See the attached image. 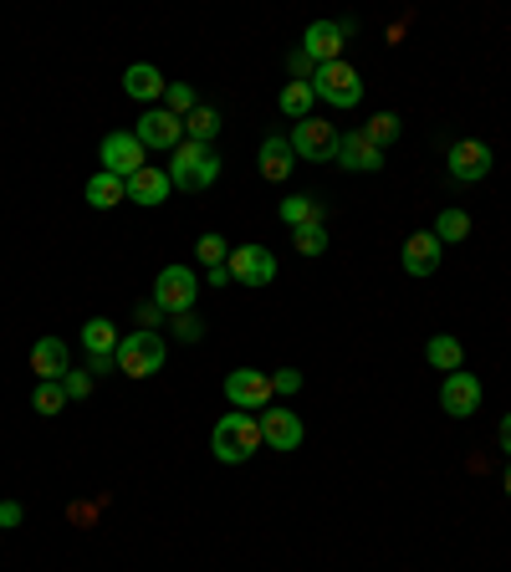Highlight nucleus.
Wrapping results in <instances>:
<instances>
[{"label": "nucleus", "mask_w": 511, "mask_h": 572, "mask_svg": "<svg viewBox=\"0 0 511 572\" xmlns=\"http://www.w3.org/2000/svg\"><path fill=\"white\" fill-rule=\"evenodd\" d=\"M266 439H261V420L256 414H246V409H230V414H221L215 420V430H210V450H215V460L221 465H246L256 450H261Z\"/></svg>", "instance_id": "f257e3e1"}, {"label": "nucleus", "mask_w": 511, "mask_h": 572, "mask_svg": "<svg viewBox=\"0 0 511 572\" xmlns=\"http://www.w3.org/2000/svg\"><path fill=\"white\" fill-rule=\"evenodd\" d=\"M221 179V153L210 149V144H179L174 149V164H170V185L185 189V195H200V189H210Z\"/></svg>", "instance_id": "f03ea898"}, {"label": "nucleus", "mask_w": 511, "mask_h": 572, "mask_svg": "<svg viewBox=\"0 0 511 572\" xmlns=\"http://www.w3.org/2000/svg\"><path fill=\"white\" fill-rule=\"evenodd\" d=\"M164 358H170V337L149 333V327H134L119 343V373H128V378H153L164 369Z\"/></svg>", "instance_id": "7ed1b4c3"}, {"label": "nucleus", "mask_w": 511, "mask_h": 572, "mask_svg": "<svg viewBox=\"0 0 511 572\" xmlns=\"http://www.w3.org/2000/svg\"><path fill=\"white\" fill-rule=\"evenodd\" d=\"M307 87H312V98L327 102V108H358V102H363V77H358V67H348V62H323Z\"/></svg>", "instance_id": "20e7f679"}, {"label": "nucleus", "mask_w": 511, "mask_h": 572, "mask_svg": "<svg viewBox=\"0 0 511 572\" xmlns=\"http://www.w3.org/2000/svg\"><path fill=\"white\" fill-rule=\"evenodd\" d=\"M153 302L164 307V318L195 312V302H200V276L189 266H164L153 276Z\"/></svg>", "instance_id": "39448f33"}, {"label": "nucleus", "mask_w": 511, "mask_h": 572, "mask_svg": "<svg viewBox=\"0 0 511 572\" xmlns=\"http://www.w3.org/2000/svg\"><path fill=\"white\" fill-rule=\"evenodd\" d=\"M496 153L491 144H481V138H460V144H450V153H445V169H450V179L456 185H481L486 174H491Z\"/></svg>", "instance_id": "423d86ee"}, {"label": "nucleus", "mask_w": 511, "mask_h": 572, "mask_svg": "<svg viewBox=\"0 0 511 572\" xmlns=\"http://www.w3.org/2000/svg\"><path fill=\"white\" fill-rule=\"evenodd\" d=\"M287 138H291V153L307 159V164H327L338 153V123H327V119H302Z\"/></svg>", "instance_id": "0eeeda50"}, {"label": "nucleus", "mask_w": 511, "mask_h": 572, "mask_svg": "<svg viewBox=\"0 0 511 572\" xmlns=\"http://www.w3.org/2000/svg\"><path fill=\"white\" fill-rule=\"evenodd\" d=\"M225 399H230V409H272V373L261 369H230L225 373Z\"/></svg>", "instance_id": "6e6552de"}, {"label": "nucleus", "mask_w": 511, "mask_h": 572, "mask_svg": "<svg viewBox=\"0 0 511 572\" xmlns=\"http://www.w3.org/2000/svg\"><path fill=\"white\" fill-rule=\"evenodd\" d=\"M134 138L144 144L149 153H174L179 144H185V119H174L170 108H149L144 119H138Z\"/></svg>", "instance_id": "1a4fd4ad"}, {"label": "nucleus", "mask_w": 511, "mask_h": 572, "mask_svg": "<svg viewBox=\"0 0 511 572\" xmlns=\"http://www.w3.org/2000/svg\"><path fill=\"white\" fill-rule=\"evenodd\" d=\"M230 282L236 286H272L276 282V256L266 251V246H230Z\"/></svg>", "instance_id": "9d476101"}, {"label": "nucleus", "mask_w": 511, "mask_h": 572, "mask_svg": "<svg viewBox=\"0 0 511 572\" xmlns=\"http://www.w3.org/2000/svg\"><path fill=\"white\" fill-rule=\"evenodd\" d=\"M348 36H353V21H312L297 47L323 67V62H342V41H348Z\"/></svg>", "instance_id": "9b49d317"}, {"label": "nucleus", "mask_w": 511, "mask_h": 572, "mask_svg": "<svg viewBox=\"0 0 511 572\" xmlns=\"http://www.w3.org/2000/svg\"><path fill=\"white\" fill-rule=\"evenodd\" d=\"M144 159H149V149H144L134 134H108L98 149V164L108 169V174H119V179H134L138 169H144Z\"/></svg>", "instance_id": "f8f14e48"}, {"label": "nucleus", "mask_w": 511, "mask_h": 572, "mask_svg": "<svg viewBox=\"0 0 511 572\" xmlns=\"http://www.w3.org/2000/svg\"><path fill=\"white\" fill-rule=\"evenodd\" d=\"M440 409L450 414V420H471L481 409V378L471 369H460V373H445V384H440Z\"/></svg>", "instance_id": "ddd939ff"}, {"label": "nucleus", "mask_w": 511, "mask_h": 572, "mask_svg": "<svg viewBox=\"0 0 511 572\" xmlns=\"http://www.w3.org/2000/svg\"><path fill=\"white\" fill-rule=\"evenodd\" d=\"M261 439H266V450H302V420H297V409H261Z\"/></svg>", "instance_id": "4468645a"}, {"label": "nucleus", "mask_w": 511, "mask_h": 572, "mask_svg": "<svg viewBox=\"0 0 511 572\" xmlns=\"http://www.w3.org/2000/svg\"><path fill=\"white\" fill-rule=\"evenodd\" d=\"M348 174H378L384 169V149H374L369 138H363V128H348V134H338V153H333Z\"/></svg>", "instance_id": "2eb2a0df"}, {"label": "nucleus", "mask_w": 511, "mask_h": 572, "mask_svg": "<svg viewBox=\"0 0 511 572\" xmlns=\"http://www.w3.org/2000/svg\"><path fill=\"white\" fill-rule=\"evenodd\" d=\"M440 256H445V246L435 240V231H420V236H409L404 246H399V266H404L409 276H435V271H440Z\"/></svg>", "instance_id": "dca6fc26"}, {"label": "nucleus", "mask_w": 511, "mask_h": 572, "mask_svg": "<svg viewBox=\"0 0 511 572\" xmlns=\"http://www.w3.org/2000/svg\"><path fill=\"white\" fill-rule=\"evenodd\" d=\"M174 195V185H170V169H159V164H144L128 179V200L134 204H144V210H159V204Z\"/></svg>", "instance_id": "f3484780"}, {"label": "nucleus", "mask_w": 511, "mask_h": 572, "mask_svg": "<svg viewBox=\"0 0 511 572\" xmlns=\"http://www.w3.org/2000/svg\"><path fill=\"white\" fill-rule=\"evenodd\" d=\"M72 369V353H67V343L62 337H41L32 348V373L41 378V384H62Z\"/></svg>", "instance_id": "a211bd4d"}, {"label": "nucleus", "mask_w": 511, "mask_h": 572, "mask_svg": "<svg viewBox=\"0 0 511 572\" xmlns=\"http://www.w3.org/2000/svg\"><path fill=\"white\" fill-rule=\"evenodd\" d=\"M164 72L153 67V62H134V67L123 72V92L134 102H153V98H164Z\"/></svg>", "instance_id": "6ab92c4d"}, {"label": "nucleus", "mask_w": 511, "mask_h": 572, "mask_svg": "<svg viewBox=\"0 0 511 572\" xmlns=\"http://www.w3.org/2000/svg\"><path fill=\"white\" fill-rule=\"evenodd\" d=\"M87 204L92 210H119L123 200H128V179H119V174H108V169H98L92 179H87Z\"/></svg>", "instance_id": "aec40b11"}, {"label": "nucleus", "mask_w": 511, "mask_h": 572, "mask_svg": "<svg viewBox=\"0 0 511 572\" xmlns=\"http://www.w3.org/2000/svg\"><path fill=\"white\" fill-rule=\"evenodd\" d=\"M291 169H297V153H291V138H282V134H272L266 144H261V174L272 179V185H282Z\"/></svg>", "instance_id": "412c9836"}, {"label": "nucleus", "mask_w": 511, "mask_h": 572, "mask_svg": "<svg viewBox=\"0 0 511 572\" xmlns=\"http://www.w3.org/2000/svg\"><path fill=\"white\" fill-rule=\"evenodd\" d=\"M119 327L108 318H92V322H83V348H87V358H119Z\"/></svg>", "instance_id": "4be33fe9"}, {"label": "nucleus", "mask_w": 511, "mask_h": 572, "mask_svg": "<svg viewBox=\"0 0 511 572\" xmlns=\"http://www.w3.org/2000/svg\"><path fill=\"white\" fill-rule=\"evenodd\" d=\"M276 215L287 231H302V225H323V204L312 200V195H287V200L276 204Z\"/></svg>", "instance_id": "5701e85b"}, {"label": "nucleus", "mask_w": 511, "mask_h": 572, "mask_svg": "<svg viewBox=\"0 0 511 572\" xmlns=\"http://www.w3.org/2000/svg\"><path fill=\"white\" fill-rule=\"evenodd\" d=\"M425 358H429V369H445V373H460L465 369V348H460L450 333H435L425 343Z\"/></svg>", "instance_id": "b1692460"}, {"label": "nucleus", "mask_w": 511, "mask_h": 572, "mask_svg": "<svg viewBox=\"0 0 511 572\" xmlns=\"http://www.w3.org/2000/svg\"><path fill=\"white\" fill-rule=\"evenodd\" d=\"M312 87L307 83H287L282 87V98H276V108H282V119H291V123H302V119H312Z\"/></svg>", "instance_id": "393cba45"}, {"label": "nucleus", "mask_w": 511, "mask_h": 572, "mask_svg": "<svg viewBox=\"0 0 511 572\" xmlns=\"http://www.w3.org/2000/svg\"><path fill=\"white\" fill-rule=\"evenodd\" d=\"M215 134H221V113L200 102V108L185 119V138H189V144H215Z\"/></svg>", "instance_id": "a878e982"}, {"label": "nucleus", "mask_w": 511, "mask_h": 572, "mask_svg": "<svg viewBox=\"0 0 511 572\" xmlns=\"http://www.w3.org/2000/svg\"><path fill=\"white\" fill-rule=\"evenodd\" d=\"M465 236H471V215H465V210H440V220H435V240H440V246H460Z\"/></svg>", "instance_id": "bb28decb"}, {"label": "nucleus", "mask_w": 511, "mask_h": 572, "mask_svg": "<svg viewBox=\"0 0 511 572\" xmlns=\"http://www.w3.org/2000/svg\"><path fill=\"white\" fill-rule=\"evenodd\" d=\"M399 128H404V123H399V113H374V119L363 123V138H369L374 149H384V144H394V138H399Z\"/></svg>", "instance_id": "cd10ccee"}, {"label": "nucleus", "mask_w": 511, "mask_h": 572, "mask_svg": "<svg viewBox=\"0 0 511 572\" xmlns=\"http://www.w3.org/2000/svg\"><path fill=\"white\" fill-rule=\"evenodd\" d=\"M195 256H200V266H204V271H215V266H225V261H230V240L210 231V236L195 240Z\"/></svg>", "instance_id": "c85d7f7f"}, {"label": "nucleus", "mask_w": 511, "mask_h": 572, "mask_svg": "<svg viewBox=\"0 0 511 572\" xmlns=\"http://www.w3.org/2000/svg\"><path fill=\"white\" fill-rule=\"evenodd\" d=\"M67 405H72V399H67V388H62V384H36V394H32L36 414H47V420H51V414H62Z\"/></svg>", "instance_id": "c756f323"}, {"label": "nucleus", "mask_w": 511, "mask_h": 572, "mask_svg": "<svg viewBox=\"0 0 511 572\" xmlns=\"http://www.w3.org/2000/svg\"><path fill=\"white\" fill-rule=\"evenodd\" d=\"M164 108H170L174 119H189V113L200 108V98H195V87L189 83H170L164 87Z\"/></svg>", "instance_id": "7c9ffc66"}, {"label": "nucleus", "mask_w": 511, "mask_h": 572, "mask_svg": "<svg viewBox=\"0 0 511 572\" xmlns=\"http://www.w3.org/2000/svg\"><path fill=\"white\" fill-rule=\"evenodd\" d=\"M297 240V251L302 256H323L327 251V225H302V231H291Z\"/></svg>", "instance_id": "2f4dec72"}, {"label": "nucleus", "mask_w": 511, "mask_h": 572, "mask_svg": "<svg viewBox=\"0 0 511 572\" xmlns=\"http://www.w3.org/2000/svg\"><path fill=\"white\" fill-rule=\"evenodd\" d=\"M170 327H174V337H179V343H200V337H204L200 312H179V318H170Z\"/></svg>", "instance_id": "473e14b6"}, {"label": "nucleus", "mask_w": 511, "mask_h": 572, "mask_svg": "<svg viewBox=\"0 0 511 572\" xmlns=\"http://www.w3.org/2000/svg\"><path fill=\"white\" fill-rule=\"evenodd\" d=\"M287 72H291V83H312V72H317V62H312V57H307L302 47H297V51L287 57Z\"/></svg>", "instance_id": "72a5a7b5"}, {"label": "nucleus", "mask_w": 511, "mask_h": 572, "mask_svg": "<svg viewBox=\"0 0 511 572\" xmlns=\"http://www.w3.org/2000/svg\"><path fill=\"white\" fill-rule=\"evenodd\" d=\"M62 388H67V399H87V394H92V373H87V369H67Z\"/></svg>", "instance_id": "f704fd0d"}, {"label": "nucleus", "mask_w": 511, "mask_h": 572, "mask_svg": "<svg viewBox=\"0 0 511 572\" xmlns=\"http://www.w3.org/2000/svg\"><path fill=\"white\" fill-rule=\"evenodd\" d=\"M272 394H302V373H297V369H276L272 373Z\"/></svg>", "instance_id": "c9c22d12"}, {"label": "nucleus", "mask_w": 511, "mask_h": 572, "mask_svg": "<svg viewBox=\"0 0 511 572\" xmlns=\"http://www.w3.org/2000/svg\"><path fill=\"white\" fill-rule=\"evenodd\" d=\"M138 327H149V333H159V327H164V307L153 302V297L138 307Z\"/></svg>", "instance_id": "e433bc0d"}, {"label": "nucleus", "mask_w": 511, "mask_h": 572, "mask_svg": "<svg viewBox=\"0 0 511 572\" xmlns=\"http://www.w3.org/2000/svg\"><path fill=\"white\" fill-rule=\"evenodd\" d=\"M21 517H26V511H21L16 501H0V532H16Z\"/></svg>", "instance_id": "4c0bfd02"}, {"label": "nucleus", "mask_w": 511, "mask_h": 572, "mask_svg": "<svg viewBox=\"0 0 511 572\" xmlns=\"http://www.w3.org/2000/svg\"><path fill=\"white\" fill-rule=\"evenodd\" d=\"M496 439H501V450L511 455V409H507V414H501V430H496Z\"/></svg>", "instance_id": "58836bf2"}, {"label": "nucleus", "mask_w": 511, "mask_h": 572, "mask_svg": "<svg viewBox=\"0 0 511 572\" xmlns=\"http://www.w3.org/2000/svg\"><path fill=\"white\" fill-rule=\"evenodd\" d=\"M230 282V266H215V271H204V286H225Z\"/></svg>", "instance_id": "ea45409f"}, {"label": "nucleus", "mask_w": 511, "mask_h": 572, "mask_svg": "<svg viewBox=\"0 0 511 572\" xmlns=\"http://www.w3.org/2000/svg\"><path fill=\"white\" fill-rule=\"evenodd\" d=\"M501 490H507V496H511V465H507V475H501Z\"/></svg>", "instance_id": "a19ab883"}]
</instances>
